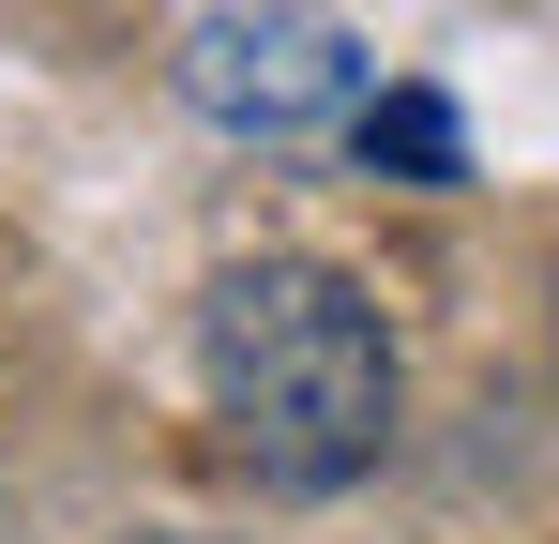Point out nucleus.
<instances>
[{
  "label": "nucleus",
  "instance_id": "nucleus-1",
  "mask_svg": "<svg viewBox=\"0 0 559 544\" xmlns=\"http://www.w3.org/2000/svg\"><path fill=\"white\" fill-rule=\"evenodd\" d=\"M197 378L273 499H333L393 453V318L333 258H242L197 303Z\"/></svg>",
  "mask_w": 559,
  "mask_h": 544
},
{
  "label": "nucleus",
  "instance_id": "nucleus-2",
  "mask_svg": "<svg viewBox=\"0 0 559 544\" xmlns=\"http://www.w3.org/2000/svg\"><path fill=\"white\" fill-rule=\"evenodd\" d=\"M167 76H182V106L212 137L287 152V137H318V121L364 106V46H348L318 0H212L182 46H167Z\"/></svg>",
  "mask_w": 559,
  "mask_h": 544
},
{
  "label": "nucleus",
  "instance_id": "nucleus-3",
  "mask_svg": "<svg viewBox=\"0 0 559 544\" xmlns=\"http://www.w3.org/2000/svg\"><path fill=\"white\" fill-rule=\"evenodd\" d=\"M348 121H364V167H378V181H424V197H439V181H468L454 91H364Z\"/></svg>",
  "mask_w": 559,
  "mask_h": 544
},
{
  "label": "nucleus",
  "instance_id": "nucleus-4",
  "mask_svg": "<svg viewBox=\"0 0 559 544\" xmlns=\"http://www.w3.org/2000/svg\"><path fill=\"white\" fill-rule=\"evenodd\" d=\"M121 544H197V530H121Z\"/></svg>",
  "mask_w": 559,
  "mask_h": 544
}]
</instances>
